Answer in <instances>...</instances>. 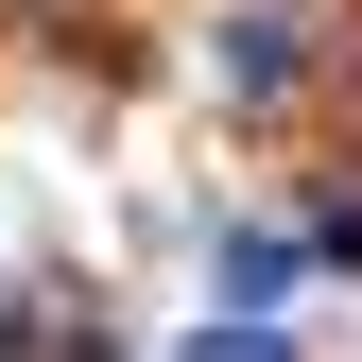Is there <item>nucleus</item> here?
Wrapping results in <instances>:
<instances>
[{"label": "nucleus", "mask_w": 362, "mask_h": 362, "mask_svg": "<svg viewBox=\"0 0 362 362\" xmlns=\"http://www.w3.org/2000/svg\"><path fill=\"white\" fill-rule=\"evenodd\" d=\"M173 362H293V345H276V328H190Z\"/></svg>", "instance_id": "obj_1"}]
</instances>
